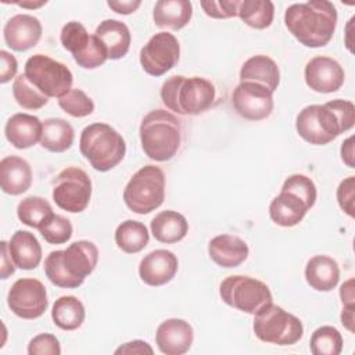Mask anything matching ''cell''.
Segmentation results:
<instances>
[{"label":"cell","mask_w":355,"mask_h":355,"mask_svg":"<svg viewBox=\"0 0 355 355\" xmlns=\"http://www.w3.org/2000/svg\"><path fill=\"white\" fill-rule=\"evenodd\" d=\"M284 24L288 32L305 47H323L333 39L337 26V10L327 0L294 3L284 12Z\"/></svg>","instance_id":"6da1fadb"},{"label":"cell","mask_w":355,"mask_h":355,"mask_svg":"<svg viewBox=\"0 0 355 355\" xmlns=\"http://www.w3.org/2000/svg\"><path fill=\"white\" fill-rule=\"evenodd\" d=\"M98 250L87 240L73 241L67 250L51 251L44 259L47 279L61 288H76L96 269Z\"/></svg>","instance_id":"7a4b0ae2"},{"label":"cell","mask_w":355,"mask_h":355,"mask_svg":"<svg viewBox=\"0 0 355 355\" xmlns=\"http://www.w3.org/2000/svg\"><path fill=\"white\" fill-rule=\"evenodd\" d=\"M164 105L179 115H200L212 107L215 101V86L205 78L175 75L161 86Z\"/></svg>","instance_id":"3957f363"},{"label":"cell","mask_w":355,"mask_h":355,"mask_svg":"<svg viewBox=\"0 0 355 355\" xmlns=\"http://www.w3.org/2000/svg\"><path fill=\"white\" fill-rule=\"evenodd\" d=\"M140 143L144 154L157 162L175 157L182 141L179 119L166 110H153L141 119Z\"/></svg>","instance_id":"277c9868"},{"label":"cell","mask_w":355,"mask_h":355,"mask_svg":"<svg viewBox=\"0 0 355 355\" xmlns=\"http://www.w3.org/2000/svg\"><path fill=\"white\" fill-rule=\"evenodd\" d=\"M79 150L93 169L107 172L123 159L126 143L111 125L94 122L82 130Z\"/></svg>","instance_id":"5b68a950"},{"label":"cell","mask_w":355,"mask_h":355,"mask_svg":"<svg viewBox=\"0 0 355 355\" xmlns=\"http://www.w3.org/2000/svg\"><path fill=\"white\" fill-rule=\"evenodd\" d=\"M165 198V175L159 166L144 165L129 179L123 189L126 207L146 215L162 205Z\"/></svg>","instance_id":"8992f818"},{"label":"cell","mask_w":355,"mask_h":355,"mask_svg":"<svg viewBox=\"0 0 355 355\" xmlns=\"http://www.w3.org/2000/svg\"><path fill=\"white\" fill-rule=\"evenodd\" d=\"M252 329L261 341L276 345H294L304 336L302 322L273 302L254 315Z\"/></svg>","instance_id":"52a82bcc"},{"label":"cell","mask_w":355,"mask_h":355,"mask_svg":"<svg viewBox=\"0 0 355 355\" xmlns=\"http://www.w3.org/2000/svg\"><path fill=\"white\" fill-rule=\"evenodd\" d=\"M297 133L308 143L323 146L347 132L331 101L304 107L295 119Z\"/></svg>","instance_id":"ba28073f"},{"label":"cell","mask_w":355,"mask_h":355,"mask_svg":"<svg viewBox=\"0 0 355 355\" xmlns=\"http://www.w3.org/2000/svg\"><path fill=\"white\" fill-rule=\"evenodd\" d=\"M28 80L46 97H62L72 87L71 69L44 54H33L25 62L24 69Z\"/></svg>","instance_id":"9c48e42d"},{"label":"cell","mask_w":355,"mask_h":355,"mask_svg":"<svg viewBox=\"0 0 355 355\" xmlns=\"http://www.w3.org/2000/svg\"><path fill=\"white\" fill-rule=\"evenodd\" d=\"M219 294L226 305L250 315L273 302L272 293L263 282L244 275L227 276L220 283Z\"/></svg>","instance_id":"30bf717a"},{"label":"cell","mask_w":355,"mask_h":355,"mask_svg":"<svg viewBox=\"0 0 355 355\" xmlns=\"http://www.w3.org/2000/svg\"><path fill=\"white\" fill-rule=\"evenodd\" d=\"M92 197V180L89 175L76 166L62 169L53 184V200L58 208L71 214L86 209Z\"/></svg>","instance_id":"8fae6325"},{"label":"cell","mask_w":355,"mask_h":355,"mask_svg":"<svg viewBox=\"0 0 355 355\" xmlns=\"http://www.w3.org/2000/svg\"><path fill=\"white\" fill-rule=\"evenodd\" d=\"M8 308L22 319H37L49 306L44 284L33 277H22L12 283L7 295Z\"/></svg>","instance_id":"7c38bea8"},{"label":"cell","mask_w":355,"mask_h":355,"mask_svg":"<svg viewBox=\"0 0 355 355\" xmlns=\"http://www.w3.org/2000/svg\"><path fill=\"white\" fill-rule=\"evenodd\" d=\"M180 58V44L169 32H158L140 50V64L151 76H162L171 71Z\"/></svg>","instance_id":"4fadbf2b"},{"label":"cell","mask_w":355,"mask_h":355,"mask_svg":"<svg viewBox=\"0 0 355 355\" xmlns=\"http://www.w3.org/2000/svg\"><path fill=\"white\" fill-rule=\"evenodd\" d=\"M236 112L250 121L268 118L273 111V93L254 82H240L232 94Z\"/></svg>","instance_id":"5bb4252c"},{"label":"cell","mask_w":355,"mask_h":355,"mask_svg":"<svg viewBox=\"0 0 355 355\" xmlns=\"http://www.w3.org/2000/svg\"><path fill=\"white\" fill-rule=\"evenodd\" d=\"M305 83L318 93H333L344 85L345 73L343 67L334 58L316 55L311 58L304 69Z\"/></svg>","instance_id":"9a60e30c"},{"label":"cell","mask_w":355,"mask_h":355,"mask_svg":"<svg viewBox=\"0 0 355 355\" xmlns=\"http://www.w3.org/2000/svg\"><path fill=\"white\" fill-rule=\"evenodd\" d=\"M178 268V257L169 250L159 248L144 255L139 265V276L147 286L159 287L175 277Z\"/></svg>","instance_id":"2e32d148"},{"label":"cell","mask_w":355,"mask_h":355,"mask_svg":"<svg viewBox=\"0 0 355 355\" xmlns=\"http://www.w3.org/2000/svg\"><path fill=\"white\" fill-rule=\"evenodd\" d=\"M193 340V327L184 319H166L157 327L155 331V344L165 355L186 354L191 348Z\"/></svg>","instance_id":"e0dca14e"},{"label":"cell","mask_w":355,"mask_h":355,"mask_svg":"<svg viewBox=\"0 0 355 355\" xmlns=\"http://www.w3.org/2000/svg\"><path fill=\"white\" fill-rule=\"evenodd\" d=\"M42 32L40 21L29 14L11 17L3 28L6 44L15 51H26L35 47L42 37Z\"/></svg>","instance_id":"ac0fdd59"},{"label":"cell","mask_w":355,"mask_h":355,"mask_svg":"<svg viewBox=\"0 0 355 355\" xmlns=\"http://www.w3.org/2000/svg\"><path fill=\"white\" fill-rule=\"evenodd\" d=\"M208 255L220 268H237L247 259L248 245L237 236L219 234L208 243Z\"/></svg>","instance_id":"d6986e66"},{"label":"cell","mask_w":355,"mask_h":355,"mask_svg":"<svg viewBox=\"0 0 355 355\" xmlns=\"http://www.w3.org/2000/svg\"><path fill=\"white\" fill-rule=\"evenodd\" d=\"M42 130L43 122H40L37 116L25 112H18L8 118L4 128V135L6 139L15 148L24 150L40 141Z\"/></svg>","instance_id":"ffe728a7"},{"label":"cell","mask_w":355,"mask_h":355,"mask_svg":"<svg viewBox=\"0 0 355 355\" xmlns=\"http://www.w3.org/2000/svg\"><path fill=\"white\" fill-rule=\"evenodd\" d=\"M32 184V169L26 159L18 155H7L0 161V186L11 196L25 193Z\"/></svg>","instance_id":"44dd1931"},{"label":"cell","mask_w":355,"mask_h":355,"mask_svg":"<svg viewBox=\"0 0 355 355\" xmlns=\"http://www.w3.org/2000/svg\"><path fill=\"white\" fill-rule=\"evenodd\" d=\"M240 82H254L265 86L273 93L280 83V71L270 57L257 54L250 57L241 65Z\"/></svg>","instance_id":"7402d4cb"},{"label":"cell","mask_w":355,"mask_h":355,"mask_svg":"<svg viewBox=\"0 0 355 355\" xmlns=\"http://www.w3.org/2000/svg\"><path fill=\"white\" fill-rule=\"evenodd\" d=\"M308 211V205L298 196L284 190H280L269 205L270 219L283 227H293L298 225Z\"/></svg>","instance_id":"603a6c76"},{"label":"cell","mask_w":355,"mask_h":355,"mask_svg":"<svg viewBox=\"0 0 355 355\" xmlns=\"http://www.w3.org/2000/svg\"><path fill=\"white\" fill-rule=\"evenodd\" d=\"M94 35L104 44L108 60H119L129 51L132 36L129 28L118 19H104L96 28Z\"/></svg>","instance_id":"cb8c5ba5"},{"label":"cell","mask_w":355,"mask_h":355,"mask_svg":"<svg viewBox=\"0 0 355 355\" xmlns=\"http://www.w3.org/2000/svg\"><path fill=\"white\" fill-rule=\"evenodd\" d=\"M10 255L17 268L31 270L42 261V247L36 236L28 230H17L8 241Z\"/></svg>","instance_id":"d4e9b609"},{"label":"cell","mask_w":355,"mask_h":355,"mask_svg":"<svg viewBox=\"0 0 355 355\" xmlns=\"http://www.w3.org/2000/svg\"><path fill=\"white\" fill-rule=\"evenodd\" d=\"M305 280L316 291H331L340 280V268L329 255H315L305 266Z\"/></svg>","instance_id":"484cf974"},{"label":"cell","mask_w":355,"mask_h":355,"mask_svg":"<svg viewBox=\"0 0 355 355\" xmlns=\"http://www.w3.org/2000/svg\"><path fill=\"white\" fill-rule=\"evenodd\" d=\"M193 15V6L187 0H158L154 6L153 18L158 28L179 31L184 28Z\"/></svg>","instance_id":"4316f807"},{"label":"cell","mask_w":355,"mask_h":355,"mask_svg":"<svg viewBox=\"0 0 355 355\" xmlns=\"http://www.w3.org/2000/svg\"><path fill=\"white\" fill-rule=\"evenodd\" d=\"M150 229L157 241L173 244L186 237L189 232V223L187 219L178 211L166 209L153 218Z\"/></svg>","instance_id":"83f0119b"},{"label":"cell","mask_w":355,"mask_h":355,"mask_svg":"<svg viewBox=\"0 0 355 355\" xmlns=\"http://www.w3.org/2000/svg\"><path fill=\"white\" fill-rule=\"evenodd\" d=\"M75 132L69 122L61 118H49L43 122L40 146L51 153H64L73 144Z\"/></svg>","instance_id":"f1b7e54d"},{"label":"cell","mask_w":355,"mask_h":355,"mask_svg":"<svg viewBox=\"0 0 355 355\" xmlns=\"http://www.w3.org/2000/svg\"><path fill=\"white\" fill-rule=\"evenodd\" d=\"M85 306L73 295H62L53 304L51 319L61 330H76L85 322Z\"/></svg>","instance_id":"f546056e"},{"label":"cell","mask_w":355,"mask_h":355,"mask_svg":"<svg viewBox=\"0 0 355 355\" xmlns=\"http://www.w3.org/2000/svg\"><path fill=\"white\" fill-rule=\"evenodd\" d=\"M148 240L150 233L146 225L139 220L126 219L115 230V243L126 254L140 252L147 247Z\"/></svg>","instance_id":"4dcf8cb0"},{"label":"cell","mask_w":355,"mask_h":355,"mask_svg":"<svg viewBox=\"0 0 355 355\" xmlns=\"http://www.w3.org/2000/svg\"><path fill=\"white\" fill-rule=\"evenodd\" d=\"M237 17L254 29H266L273 22L275 6L269 0H240Z\"/></svg>","instance_id":"1f68e13d"},{"label":"cell","mask_w":355,"mask_h":355,"mask_svg":"<svg viewBox=\"0 0 355 355\" xmlns=\"http://www.w3.org/2000/svg\"><path fill=\"white\" fill-rule=\"evenodd\" d=\"M53 215L54 212L50 202L39 196L25 197L17 207L18 219L33 229H40Z\"/></svg>","instance_id":"d6a6232c"},{"label":"cell","mask_w":355,"mask_h":355,"mask_svg":"<svg viewBox=\"0 0 355 355\" xmlns=\"http://www.w3.org/2000/svg\"><path fill=\"white\" fill-rule=\"evenodd\" d=\"M309 349L313 355H338L343 351V336L333 326H320L311 336Z\"/></svg>","instance_id":"836d02e7"},{"label":"cell","mask_w":355,"mask_h":355,"mask_svg":"<svg viewBox=\"0 0 355 355\" xmlns=\"http://www.w3.org/2000/svg\"><path fill=\"white\" fill-rule=\"evenodd\" d=\"M90 39L92 35H89L86 28L78 21L67 22L60 33L62 47L72 54L73 60L86 51L90 44Z\"/></svg>","instance_id":"e575fe53"},{"label":"cell","mask_w":355,"mask_h":355,"mask_svg":"<svg viewBox=\"0 0 355 355\" xmlns=\"http://www.w3.org/2000/svg\"><path fill=\"white\" fill-rule=\"evenodd\" d=\"M12 96L18 105L25 110H40L49 103V97L40 93L25 76V73L18 75L12 83Z\"/></svg>","instance_id":"d590c367"},{"label":"cell","mask_w":355,"mask_h":355,"mask_svg":"<svg viewBox=\"0 0 355 355\" xmlns=\"http://www.w3.org/2000/svg\"><path fill=\"white\" fill-rule=\"evenodd\" d=\"M60 108L75 118L89 116L94 111L93 100L80 89H71L58 98Z\"/></svg>","instance_id":"8d00e7d4"},{"label":"cell","mask_w":355,"mask_h":355,"mask_svg":"<svg viewBox=\"0 0 355 355\" xmlns=\"http://www.w3.org/2000/svg\"><path fill=\"white\" fill-rule=\"evenodd\" d=\"M39 232L49 244H64L72 237V223L65 216L54 214Z\"/></svg>","instance_id":"74e56055"},{"label":"cell","mask_w":355,"mask_h":355,"mask_svg":"<svg viewBox=\"0 0 355 355\" xmlns=\"http://www.w3.org/2000/svg\"><path fill=\"white\" fill-rule=\"evenodd\" d=\"M282 190L284 191H290L295 196H298L311 209L315 202H316V197H318V191H316V186L313 183V180L305 175L301 173H294L291 176H288L283 186Z\"/></svg>","instance_id":"f35d334b"},{"label":"cell","mask_w":355,"mask_h":355,"mask_svg":"<svg viewBox=\"0 0 355 355\" xmlns=\"http://www.w3.org/2000/svg\"><path fill=\"white\" fill-rule=\"evenodd\" d=\"M240 0H204L200 3L204 12L216 19L237 17Z\"/></svg>","instance_id":"ab89813d"},{"label":"cell","mask_w":355,"mask_h":355,"mask_svg":"<svg viewBox=\"0 0 355 355\" xmlns=\"http://www.w3.org/2000/svg\"><path fill=\"white\" fill-rule=\"evenodd\" d=\"M29 355H60L61 345L55 336L42 333L35 336L28 344Z\"/></svg>","instance_id":"60d3db41"},{"label":"cell","mask_w":355,"mask_h":355,"mask_svg":"<svg viewBox=\"0 0 355 355\" xmlns=\"http://www.w3.org/2000/svg\"><path fill=\"white\" fill-rule=\"evenodd\" d=\"M354 193H355V176H348L344 179L337 187V202L340 208L349 215L354 216Z\"/></svg>","instance_id":"b9f144b4"},{"label":"cell","mask_w":355,"mask_h":355,"mask_svg":"<svg viewBox=\"0 0 355 355\" xmlns=\"http://www.w3.org/2000/svg\"><path fill=\"white\" fill-rule=\"evenodd\" d=\"M0 60H1L0 83H7V82H10L17 75L18 62H17L15 57L11 53L6 51V50L0 51Z\"/></svg>","instance_id":"7bdbcfd3"},{"label":"cell","mask_w":355,"mask_h":355,"mask_svg":"<svg viewBox=\"0 0 355 355\" xmlns=\"http://www.w3.org/2000/svg\"><path fill=\"white\" fill-rule=\"evenodd\" d=\"M115 354H154V349L148 343L143 340H133L122 344L115 349Z\"/></svg>","instance_id":"ee69618b"},{"label":"cell","mask_w":355,"mask_h":355,"mask_svg":"<svg viewBox=\"0 0 355 355\" xmlns=\"http://www.w3.org/2000/svg\"><path fill=\"white\" fill-rule=\"evenodd\" d=\"M107 6L118 14L129 15V14L135 12L141 6V1L140 0H122V1L121 0H108Z\"/></svg>","instance_id":"f6af8a7d"},{"label":"cell","mask_w":355,"mask_h":355,"mask_svg":"<svg viewBox=\"0 0 355 355\" xmlns=\"http://www.w3.org/2000/svg\"><path fill=\"white\" fill-rule=\"evenodd\" d=\"M15 263L12 262V258L10 255V248L7 241H1V279L6 280L8 276L14 275L15 272Z\"/></svg>","instance_id":"bcb514c9"},{"label":"cell","mask_w":355,"mask_h":355,"mask_svg":"<svg viewBox=\"0 0 355 355\" xmlns=\"http://www.w3.org/2000/svg\"><path fill=\"white\" fill-rule=\"evenodd\" d=\"M340 154H341V159L344 161V164L347 166H349V168L355 166V164H354V136H349L348 139H345L341 143Z\"/></svg>","instance_id":"7dc6e473"},{"label":"cell","mask_w":355,"mask_h":355,"mask_svg":"<svg viewBox=\"0 0 355 355\" xmlns=\"http://www.w3.org/2000/svg\"><path fill=\"white\" fill-rule=\"evenodd\" d=\"M340 298L343 302V306L347 305H355V294H354V279H349L344 282L340 287Z\"/></svg>","instance_id":"c3c4849f"},{"label":"cell","mask_w":355,"mask_h":355,"mask_svg":"<svg viewBox=\"0 0 355 355\" xmlns=\"http://www.w3.org/2000/svg\"><path fill=\"white\" fill-rule=\"evenodd\" d=\"M354 311H355V305H347V306H343V312H341V323L351 333L355 331V329H354V323H355L354 322L355 320Z\"/></svg>","instance_id":"681fc988"},{"label":"cell","mask_w":355,"mask_h":355,"mask_svg":"<svg viewBox=\"0 0 355 355\" xmlns=\"http://www.w3.org/2000/svg\"><path fill=\"white\" fill-rule=\"evenodd\" d=\"M46 3H47L46 0H42V1H22V3H17V4L24 8H39V7L44 6Z\"/></svg>","instance_id":"f907efd6"}]
</instances>
